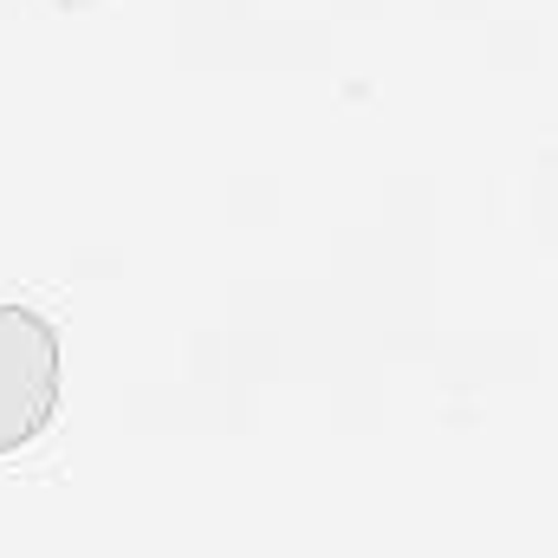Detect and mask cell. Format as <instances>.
I'll list each match as a JSON object with an SVG mask.
<instances>
[{"mask_svg":"<svg viewBox=\"0 0 558 558\" xmlns=\"http://www.w3.org/2000/svg\"><path fill=\"white\" fill-rule=\"evenodd\" d=\"M59 410V331L33 305H0V454L26 448Z\"/></svg>","mask_w":558,"mask_h":558,"instance_id":"1","label":"cell"}]
</instances>
